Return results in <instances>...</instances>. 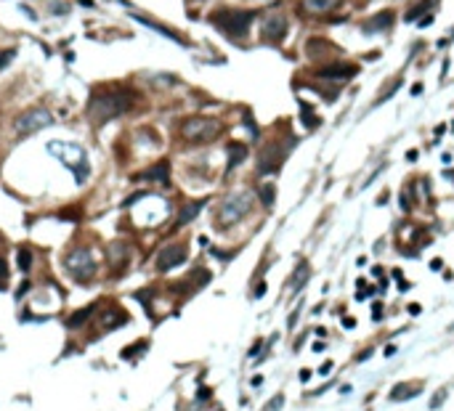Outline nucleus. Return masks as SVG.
<instances>
[{"mask_svg":"<svg viewBox=\"0 0 454 411\" xmlns=\"http://www.w3.org/2000/svg\"><path fill=\"white\" fill-rule=\"evenodd\" d=\"M131 104H133V93H96L88 104V114L93 117L96 125H101L117 120L125 109H131Z\"/></svg>","mask_w":454,"mask_h":411,"instance_id":"f257e3e1","label":"nucleus"},{"mask_svg":"<svg viewBox=\"0 0 454 411\" xmlns=\"http://www.w3.org/2000/svg\"><path fill=\"white\" fill-rule=\"evenodd\" d=\"M252 19H255V11H231V8H220L210 16L213 24L220 32L231 35V38H244L252 24Z\"/></svg>","mask_w":454,"mask_h":411,"instance_id":"f03ea898","label":"nucleus"},{"mask_svg":"<svg viewBox=\"0 0 454 411\" xmlns=\"http://www.w3.org/2000/svg\"><path fill=\"white\" fill-rule=\"evenodd\" d=\"M181 133L189 138V141L202 144V141H213V138L220 133V122L207 120V117H191V120H186V122L181 125Z\"/></svg>","mask_w":454,"mask_h":411,"instance_id":"7ed1b4c3","label":"nucleus"},{"mask_svg":"<svg viewBox=\"0 0 454 411\" xmlns=\"http://www.w3.org/2000/svg\"><path fill=\"white\" fill-rule=\"evenodd\" d=\"M250 194L247 191H239V194H231L223 204H220V213H218V220L220 226H229V223H237L239 218H244L250 213Z\"/></svg>","mask_w":454,"mask_h":411,"instance_id":"20e7f679","label":"nucleus"},{"mask_svg":"<svg viewBox=\"0 0 454 411\" xmlns=\"http://www.w3.org/2000/svg\"><path fill=\"white\" fill-rule=\"evenodd\" d=\"M64 265H67V271L72 273L77 281H88L93 273H96V263H93V257H90V252L85 250V247H80V250L69 252L67 260H64Z\"/></svg>","mask_w":454,"mask_h":411,"instance_id":"39448f33","label":"nucleus"},{"mask_svg":"<svg viewBox=\"0 0 454 411\" xmlns=\"http://www.w3.org/2000/svg\"><path fill=\"white\" fill-rule=\"evenodd\" d=\"M51 125V114L45 112V109H32L27 114H21L19 120H16V130L21 135H29L35 130H40V127H48Z\"/></svg>","mask_w":454,"mask_h":411,"instance_id":"423d86ee","label":"nucleus"},{"mask_svg":"<svg viewBox=\"0 0 454 411\" xmlns=\"http://www.w3.org/2000/svg\"><path fill=\"white\" fill-rule=\"evenodd\" d=\"M359 75V66L356 64H348V61H335L316 69V77L319 80H332V82H340V80H351Z\"/></svg>","mask_w":454,"mask_h":411,"instance_id":"0eeeda50","label":"nucleus"},{"mask_svg":"<svg viewBox=\"0 0 454 411\" xmlns=\"http://www.w3.org/2000/svg\"><path fill=\"white\" fill-rule=\"evenodd\" d=\"M282 159H284V149L279 146V144H269V146L261 151V157H258V170H261L263 175L276 173L279 167H282Z\"/></svg>","mask_w":454,"mask_h":411,"instance_id":"6e6552de","label":"nucleus"},{"mask_svg":"<svg viewBox=\"0 0 454 411\" xmlns=\"http://www.w3.org/2000/svg\"><path fill=\"white\" fill-rule=\"evenodd\" d=\"M284 35H287V19L284 16H279V14L266 16V21H263V40L282 43Z\"/></svg>","mask_w":454,"mask_h":411,"instance_id":"1a4fd4ad","label":"nucleus"},{"mask_svg":"<svg viewBox=\"0 0 454 411\" xmlns=\"http://www.w3.org/2000/svg\"><path fill=\"white\" fill-rule=\"evenodd\" d=\"M183 260H186V247L183 244H170V247H165V250L159 252L157 268H159V271H170V268L181 265Z\"/></svg>","mask_w":454,"mask_h":411,"instance_id":"9d476101","label":"nucleus"},{"mask_svg":"<svg viewBox=\"0 0 454 411\" xmlns=\"http://www.w3.org/2000/svg\"><path fill=\"white\" fill-rule=\"evenodd\" d=\"M136 181H157V183H170V162L168 159H159L157 164H151V167L141 175H136Z\"/></svg>","mask_w":454,"mask_h":411,"instance_id":"9b49d317","label":"nucleus"},{"mask_svg":"<svg viewBox=\"0 0 454 411\" xmlns=\"http://www.w3.org/2000/svg\"><path fill=\"white\" fill-rule=\"evenodd\" d=\"M393 27V11H380L377 16H372L369 21H364V35H372V32H388Z\"/></svg>","mask_w":454,"mask_h":411,"instance_id":"f8f14e48","label":"nucleus"},{"mask_svg":"<svg viewBox=\"0 0 454 411\" xmlns=\"http://www.w3.org/2000/svg\"><path fill=\"white\" fill-rule=\"evenodd\" d=\"M136 19L141 21V24L151 27V29H157V32L162 35V38H170V40H176L178 45H186V40H183V38H181V35H178L176 29H173V27H165V24H159V21H154V19H146V16H138V14H136Z\"/></svg>","mask_w":454,"mask_h":411,"instance_id":"ddd939ff","label":"nucleus"},{"mask_svg":"<svg viewBox=\"0 0 454 411\" xmlns=\"http://www.w3.org/2000/svg\"><path fill=\"white\" fill-rule=\"evenodd\" d=\"M420 393H423L420 385H399V387L391 390V401H406V398H414Z\"/></svg>","mask_w":454,"mask_h":411,"instance_id":"4468645a","label":"nucleus"},{"mask_svg":"<svg viewBox=\"0 0 454 411\" xmlns=\"http://www.w3.org/2000/svg\"><path fill=\"white\" fill-rule=\"evenodd\" d=\"M244 159H247V146L244 144H229V170H234Z\"/></svg>","mask_w":454,"mask_h":411,"instance_id":"2eb2a0df","label":"nucleus"},{"mask_svg":"<svg viewBox=\"0 0 454 411\" xmlns=\"http://www.w3.org/2000/svg\"><path fill=\"white\" fill-rule=\"evenodd\" d=\"M205 207V199H200V202H189L183 210H181V215H178V226H186V223H191L197 215H200V210Z\"/></svg>","mask_w":454,"mask_h":411,"instance_id":"dca6fc26","label":"nucleus"},{"mask_svg":"<svg viewBox=\"0 0 454 411\" xmlns=\"http://www.w3.org/2000/svg\"><path fill=\"white\" fill-rule=\"evenodd\" d=\"M436 6H438V0H420L417 6L409 8V14H406V21H420L423 14H430L428 8H436Z\"/></svg>","mask_w":454,"mask_h":411,"instance_id":"f3484780","label":"nucleus"},{"mask_svg":"<svg viewBox=\"0 0 454 411\" xmlns=\"http://www.w3.org/2000/svg\"><path fill=\"white\" fill-rule=\"evenodd\" d=\"M96 308H99V302H93V305H88V308H83V311L72 313V316H69V319H67V326H69V329H77L80 324H83V321H88L90 316L96 313Z\"/></svg>","mask_w":454,"mask_h":411,"instance_id":"a211bd4d","label":"nucleus"},{"mask_svg":"<svg viewBox=\"0 0 454 411\" xmlns=\"http://www.w3.org/2000/svg\"><path fill=\"white\" fill-rule=\"evenodd\" d=\"M127 316L125 311H120V308H109V316H104V326L107 329H114V326H120V324H127Z\"/></svg>","mask_w":454,"mask_h":411,"instance_id":"6ab92c4d","label":"nucleus"},{"mask_svg":"<svg viewBox=\"0 0 454 411\" xmlns=\"http://www.w3.org/2000/svg\"><path fill=\"white\" fill-rule=\"evenodd\" d=\"M311 11H332L343 3V0H303Z\"/></svg>","mask_w":454,"mask_h":411,"instance_id":"aec40b11","label":"nucleus"},{"mask_svg":"<svg viewBox=\"0 0 454 411\" xmlns=\"http://www.w3.org/2000/svg\"><path fill=\"white\" fill-rule=\"evenodd\" d=\"M300 109H303V125H306L308 130H313V127H319V125H321V120H319L316 114H313V109H311V107L300 104Z\"/></svg>","mask_w":454,"mask_h":411,"instance_id":"412c9836","label":"nucleus"},{"mask_svg":"<svg viewBox=\"0 0 454 411\" xmlns=\"http://www.w3.org/2000/svg\"><path fill=\"white\" fill-rule=\"evenodd\" d=\"M16 263L21 271H29L32 268V252H29V247H21V250L16 252Z\"/></svg>","mask_w":454,"mask_h":411,"instance_id":"4be33fe9","label":"nucleus"},{"mask_svg":"<svg viewBox=\"0 0 454 411\" xmlns=\"http://www.w3.org/2000/svg\"><path fill=\"white\" fill-rule=\"evenodd\" d=\"M306 279H308V265H306V263H300V268H298L295 276H293V289L298 292L303 284H306Z\"/></svg>","mask_w":454,"mask_h":411,"instance_id":"5701e85b","label":"nucleus"},{"mask_svg":"<svg viewBox=\"0 0 454 411\" xmlns=\"http://www.w3.org/2000/svg\"><path fill=\"white\" fill-rule=\"evenodd\" d=\"M274 196H276L274 183H263V186H261V199H263V204H266V207H271V204H274Z\"/></svg>","mask_w":454,"mask_h":411,"instance_id":"b1692460","label":"nucleus"},{"mask_svg":"<svg viewBox=\"0 0 454 411\" xmlns=\"http://www.w3.org/2000/svg\"><path fill=\"white\" fill-rule=\"evenodd\" d=\"M146 348H149V342H144V339H141V342H136L133 348H125L120 356H122V358H133V356H138V353H141V350H146Z\"/></svg>","mask_w":454,"mask_h":411,"instance_id":"393cba45","label":"nucleus"},{"mask_svg":"<svg viewBox=\"0 0 454 411\" xmlns=\"http://www.w3.org/2000/svg\"><path fill=\"white\" fill-rule=\"evenodd\" d=\"M16 58V51L14 48H6V51H0V69H6L11 61Z\"/></svg>","mask_w":454,"mask_h":411,"instance_id":"a878e982","label":"nucleus"},{"mask_svg":"<svg viewBox=\"0 0 454 411\" xmlns=\"http://www.w3.org/2000/svg\"><path fill=\"white\" fill-rule=\"evenodd\" d=\"M59 218H64V220H80V207H67V210H61Z\"/></svg>","mask_w":454,"mask_h":411,"instance_id":"bb28decb","label":"nucleus"},{"mask_svg":"<svg viewBox=\"0 0 454 411\" xmlns=\"http://www.w3.org/2000/svg\"><path fill=\"white\" fill-rule=\"evenodd\" d=\"M6 281H8V265H6L3 257H0V289H6Z\"/></svg>","mask_w":454,"mask_h":411,"instance_id":"cd10ccee","label":"nucleus"},{"mask_svg":"<svg viewBox=\"0 0 454 411\" xmlns=\"http://www.w3.org/2000/svg\"><path fill=\"white\" fill-rule=\"evenodd\" d=\"M282 403H284V395H276L274 401L266 406V411H279V408H282Z\"/></svg>","mask_w":454,"mask_h":411,"instance_id":"c85d7f7f","label":"nucleus"},{"mask_svg":"<svg viewBox=\"0 0 454 411\" xmlns=\"http://www.w3.org/2000/svg\"><path fill=\"white\" fill-rule=\"evenodd\" d=\"M27 292H29V281H24V284H21V287H19V292H16V297L21 300V295H27Z\"/></svg>","mask_w":454,"mask_h":411,"instance_id":"c756f323","label":"nucleus"},{"mask_svg":"<svg viewBox=\"0 0 454 411\" xmlns=\"http://www.w3.org/2000/svg\"><path fill=\"white\" fill-rule=\"evenodd\" d=\"M417 157H420V151H417V149H412V151H406V159H409V162H414Z\"/></svg>","mask_w":454,"mask_h":411,"instance_id":"7c9ffc66","label":"nucleus"},{"mask_svg":"<svg viewBox=\"0 0 454 411\" xmlns=\"http://www.w3.org/2000/svg\"><path fill=\"white\" fill-rule=\"evenodd\" d=\"M343 326H345V329H353L356 321H353V319H343Z\"/></svg>","mask_w":454,"mask_h":411,"instance_id":"2f4dec72","label":"nucleus"},{"mask_svg":"<svg viewBox=\"0 0 454 411\" xmlns=\"http://www.w3.org/2000/svg\"><path fill=\"white\" fill-rule=\"evenodd\" d=\"M330 369H332V363L327 361V363H321V369H319V371H321V374H330Z\"/></svg>","mask_w":454,"mask_h":411,"instance_id":"473e14b6","label":"nucleus"},{"mask_svg":"<svg viewBox=\"0 0 454 411\" xmlns=\"http://www.w3.org/2000/svg\"><path fill=\"white\" fill-rule=\"evenodd\" d=\"M263 292H266V284H258V289H255V297H263Z\"/></svg>","mask_w":454,"mask_h":411,"instance_id":"72a5a7b5","label":"nucleus"},{"mask_svg":"<svg viewBox=\"0 0 454 411\" xmlns=\"http://www.w3.org/2000/svg\"><path fill=\"white\" fill-rule=\"evenodd\" d=\"M441 265H444L441 260H433V263H430V268H433V271H441Z\"/></svg>","mask_w":454,"mask_h":411,"instance_id":"f704fd0d","label":"nucleus"},{"mask_svg":"<svg viewBox=\"0 0 454 411\" xmlns=\"http://www.w3.org/2000/svg\"><path fill=\"white\" fill-rule=\"evenodd\" d=\"M80 6H85V8H93V0H80Z\"/></svg>","mask_w":454,"mask_h":411,"instance_id":"c9c22d12","label":"nucleus"}]
</instances>
